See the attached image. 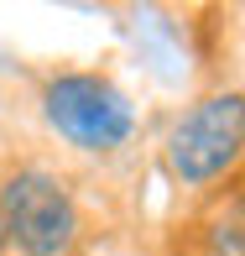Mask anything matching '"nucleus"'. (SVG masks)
<instances>
[{"mask_svg": "<svg viewBox=\"0 0 245 256\" xmlns=\"http://www.w3.org/2000/svg\"><path fill=\"white\" fill-rule=\"evenodd\" d=\"M0 220L5 240H16L26 256H68L78 240V204L63 188V178L42 168H21L0 188Z\"/></svg>", "mask_w": 245, "mask_h": 256, "instance_id": "f03ea898", "label": "nucleus"}, {"mask_svg": "<svg viewBox=\"0 0 245 256\" xmlns=\"http://www.w3.org/2000/svg\"><path fill=\"white\" fill-rule=\"evenodd\" d=\"M240 142H245L240 94H209L188 115H178V126L167 131V168L183 183H214L240 162Z\"/></svg>", "mask_w": 245, "mask_h": 256, "instance_id": "7ed1b4c3", "label": "nucleus"}, {"mask_svg": "<svg viewBox=\"0 0 245 256\" xmlns=\"http://www.w3.org/2000/svg\"><path fill=\"white\" fill-rule=\"evenodd\" d=\"M42 115L78 152H115L136 126V110L110 78L99 74H57L42 89Z\"/></svg>", "mask_w": 245, "mask_h": 256, "instance_id": "f257e3e1", "label": "nucleus"}, {"mask_svg": "<svg viewBox=\"0 0 245 256\" xmlns=\"http://www.w3.org/2000/svg\"><path fill=\"white\" fill-rule=\"evenodd\" d=\"M5 246H10V240H5V220H0V251H5Z\"/></svg>", "mask_w": 245, "mask_h": 256, "instance_id": "20e7f679", "label": "nucleus"}]
</instances>
